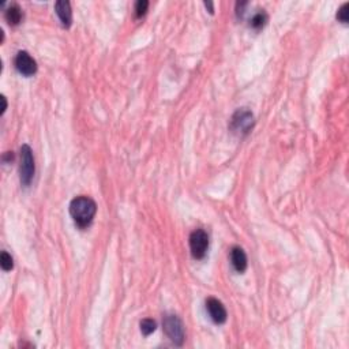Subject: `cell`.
<instances>
[{
	"instance_id": "obj_1",
	"label": "cell",
	"mask_w": 349,
	"mask_h": 349,
	"mask_svg": "<svg viewBox=\"0 0 349 349\" xmlns=\"http://www.w3.org/2000/svg\"><path fill=\"white\" fill-rule=\"evenodd\" d=\"M97 211V206L93 199L89 197H76L71 201L70 214L79 228H86L93 221Z\"/></svg>"
},
{
	"instance_id": "obj_2",
	"label": "cell",
	"mask_w": 349,
	"mask_h": 349,
	"mask_svg": "<svg viewBox=\"0 0 349 349\" xmlns=\"http://www.w3.org/2000/svg\"><path fill=\"white\" fill-rule=\"evenodd\" d=\"M254 126V115L250 109L242 108L233 113L231 119V130L238 135H247Z\"/></svg>"
},
{
	"instance_id": "obj_3",
	"label": "cell",
	"mask_w": 349,
	"mask_h": 349,
	"mask_svg": "<svg viewBox=\"0 0 349 349\" xmlns=\"http://www.w3.org/2000/svg\"><path fill=\"white\" fill-rule=\"evenodd\" d=\"M35 157L33 151L28 145L21 147V165H19V176L24 186H29L35 176Z\"/></svg>"
},
{
	"instance_id": "obj_4",
	"label": "cell",
	"mask_w": 349,
	"mask_h": 349,
	"mask_svg": "<svg viewBox=\"0 0 349 349\" xmlns=\"http://www.w3.org/2000/svg\"><path fill=\"white\" fill-rule=\"evenodd\" d=\"M164 332L167 333L169 340L176 345H181L184 341V327L177 315L168 314L164 316Z\"/></svg>"
},
{
	"instance_id": "obj_5",
	"label": "cell",
	"mask_w": 349,
	"mask_h": 349,
	"mask_svg": "<svg viewBox=\"0 0 349 349\" xmlns=\"http://www.w3.org/2000/svg\"><path fill=\"white\" fill-rule=\"evenodd\" d=\"M190 248L195 259H204L209 248V236L204 229H195L190 235Z\"/></svg>"
},
{
	"instance_id": "obj_6",
	"label": "cell",
	"mask_w": 349,
	"mask_h": 349,
	"mask_svg": "<svg viewBox=\"0 0 349 349\" xmlns=\"http://www.w3.org/2000/svg\"><path fill=\"white\" fill-rule=\"evenodd\" d=\"M15 67H17V70L25 76L35 75V71H37V63H35V60L32 58L26 51L18 52V55L15 56Z\"/></svg>"
},
{
	"instance_id": "obj_7",
	"label": "cell",
	"mask_w": 349,
	"mask_h": 349,
	"mask_svg": "<svg viewBox=\"0 0 349 349\" xmlns=\"http://www.w3.org/2000/svg\"><path fill=\"white\" fill-rule=\"evenodd\" d=\"M206 310L214 323L221 325L227 320V310L224 307V304L214 297H209L206 300Z\"/></svg>"
},
{
	"instance_id": "obj_8",
	"label": "cell",
	"mask_w": 349,
	"mask_h": 349,
	"mask_svg": "<svg viewBox=\"0 0 349 349\" xmlns=\"http://www.w3.org/2000/svg\"><path fill=\"white\" fill-rule=\"evenodd\" d=\"M55 10H56V14H58L59 19L64 28H70L71 21H72V11H71L70 3L66 0H59L55 3Z\"/></svg>"
},
{
	"instance_id": "obj_9",
	"label": "cell",
	"mask_w": 349,
	"mask_h": 349,
	"mask_svg": "<svg viewBox=\"0 0 349 349\" xmlns=\"http://www.w3.org/2000/svg\"><path fill=\"white\" fill-rule=\"evenodd\" d=\"M231 262H232L233 269L238 273H243L247 269V256L243 248L240 247H233L231 250Z\"/></svg>"
},
{
	"instance_id": "obj_10",
	"label": "cell",
	"mask_w": 349,
	"mask_h": 349,
	"mask_svg": "<svg viewBox=\"0 0 349 349\" xmlns=\"http://www.w3.org/2000/svg\"><path fill=\"white\" fill-rule=\"evenodd\" d=\"M22 10L19 8L17 4H12L10 8H7L6 11V19L10 25H18L22 21Z\"/></svg>"
},
{
	"instance_id": "obj_11",
	"label": "cell",
	"mask_w": 349,
	"mask_h": 349,
	"mask_svg": "<svg viewBox=\"0 0 349 349\" xmlns=\"http://www.w3.org/2000/svg\"><path fill=\"white\" fill-rule=\"evenodd\" d=\"M266 22H268V15L263 11L256 12L255 15L251 18V26L256 30L262 29L266 25Z\"/></svg>"
},
{
	"instance_id": "obj_12",
	"label": "cell",
	"mask_w": 349,
	"mask_h": 349,
	"mask_svg": "<svg viewBox=\"0 0 349 349\" xmlns=\"http://www.w3.org/2000/svg\"><path fill=\"white\" fill-rule=\"evenodd\" d=\"M156 327H157V323H156V320L153 319H143L142 322H140V332L143 333L145 336H150L151 333L156 330Z\"/></svg>"
},
{
	"instance_id": "obj_13",
	"label": "cell",
	"mask_w": 349,
	"mask_h": 349,
	"mask_svg": "<svg viewBox=\"0 0 349 349\" xmlns=\"http://www.w3.org/2000/svg\"><path fill=\"white\" fill-rule=\"evenodd\" d=\"M0 265H1V269H3L4 272H10V270H12V268H14V262H12L11 255H10L8 252H6V251L1 252Z\"/></svg>"
},
{
	"instance_id": "obj_14",
	"label": "cell",
	"mask_w": 349,
	"mask_h": 349,
	"mask_svg": "<svg viewBox=\"0 0 349 349\" xmlns=\"http://www.w3.org/2000/svg\"><path fill=\"white\" fill-rule=\"evenodd\" d=\"M147 8H149V1H147V0H140V1L135 4V14H137V17H143L146 11H147Z\"/></svg>"
},
{
	"instance_id": "obj_15",
	"label": "cell",
	"mask_w": 349,
	"mask_h": 349,
	"mask_svg": "<svg viewBox=\"0 0 349 349\" xmlns=\"http://www.w3.org/2000/svg\"><path fill=\"white\" fill-rule=\"evenodd\" d=\"M348 7H349L348 3H345V4L341 6V8H340L337 12V19L338 21H341L343 24H348V19H349Z\"/></svg>"
},
{
	"instance_id": "obj_16",
	"label": "cell",
	"mask_w": 349,
	"mask_h": 349,
	"mask_svg": "<svg viewBox=\"0 0 349 349\" xmlns=\"http://www.w3.org/2000/svg\"><path fill=\"white\" fill-rule=\"evenodd\" d=\"M12 160H14V154H12V151H7V153L3 154V161H4V163H7V161H12Z\"/></svg>"
},
{
	"instance_id": "obj_17",
	"label": "cell",
	"mask_w": 349,
	"mask_h": 349,
	"mask_svg": "<svg viewBox=\"0 0 349 349\" xmlns=\"http://www.w3.org/2000/svg\"><path fill=\"white\" fill-rule=\"evenodd\" d=\"M205 6L209 7L210 14H213V12H214V10H213V3H211V1H205Z\"/></svg>"
},
{
	"instance_id": "obj_18",
	"label": "cell",
	"mask_w": 349,
	"mask_h": 349,
	"mask_svg": "<svg viewBox=\"0 0 349 349\" xmlns=\"http://www.w3.org/2000/svg\"><path fill=\"white\" fill-rule=\"evenodd\" d=\"M1 101H3V109H1V113H4V111H6L7 108V101L4 96H1Z\"/></svg>"
}]
</instances>
